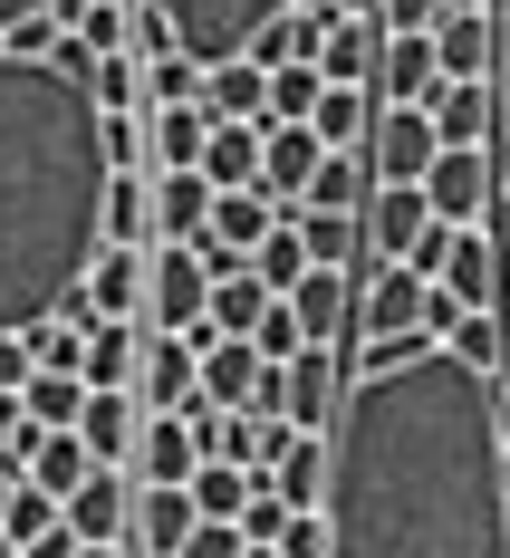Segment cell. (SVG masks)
<instances>
[{
	"instance_id": "31",
	"label": "cell",
	"mask_w": 510,
	"mask_h": 558,
	"mask_svg": "<svg viewBox=\"0 0 510 558\" xmlns=\"http://www.w3.org/2000/svg\"><path fill=\"white\" fill-rule=\"evenodd\" d=\"M299 241H308V260H328V270H356V260H366L356 213H328V203H308V213H299Z\"/></svg>"
},
{
	"instance_id": "38",
	"label": "cell",
	"mask_w": 510,
	"mask_h": 558,
	"mask_svg": "<svg viewBox=\"0 0 510 558\" xmlns=\"http://www.w3.org/2000/svg\"><path fill=\"white\" fill-rule=\"evenodd\" d=\"M328 97V68L318 58H289V68H270V116H308Z\"/></svg>"
},
{
	"instance_id": "26",
	"label": "cell",
	"mask_w": 510,
	"mask_h": 558,
	"mask_svg": "<svg viewBox=\"0 0 510 558\" xmlns=\"http://www.w3.org/2000/svg\"><path fill=\"white\" fill-rule=\"evenodd\" d=\"M270 299H280V289H270V279L251 270V260H241V270H212V328L251 337L260 318H270Z\"/></svg>"
},
{
	"instance_id": "43",
	"label": "cell",
	"mask_w": 510,
	"mask_h": 558,
	"mask_svg": "<svg viewBox=\"0 0 510 558\" xmlns=\"http://www.w3.org/2000/svg\"><path fill=\"white\" fill-rule=\"evenodd\" d=\"M77 549H87V539H77V530L58 520V530H39V539H29V549H20V558H77Z\"/></svg>"
},
{
	"instance_id": "14",
	"label": "cell",
	"mask_w": 510,
	"mask_h": 558,
	"mask_svg": "<svg viewBox=\"0 0 510 558\" xmlns=\"http://www.w3.org/2000/svg\"><path fill=\"white\" fill-rule=\"evenodd\" d=\"M289 308H299V337L308 347H347V318H356V270H328V260H308L299 289H280Z\"/></svg>"
},
{
	"instance_id": "19",
	"label": "cell",
	"mask_w": 510,
	"mask_h": 558,
	"mask_svg": "<svg viewBox=\"0 0 510 558\" xmlns=\"http://www.w3.org/2000/svg\"><path fill=\"white\" fill-rule=\"evenodd\" d=\"M212 193H222V183L203 165H155V241H203Z\"/></svg>"
},
{
	"instance_id": "4",
	"label": "cell",
	"mask_w": 510,
	"mask_h": 558,
	"mask_svg": "<svg viewBox=\"0 0 510 558\" xmlns=\"http://www.w3.org/2000/svg\"><path fill=\"white\" fill-rule=\"evenodd\" d=\"M203 318H212V251L203 241H155L145 328H203Z\"/></svg>"
},
{
	"instance_id": "35",
	"label": "cell",
	"mask_w": 510,
	"mask_h": 558,
	"mask_svg": "<svg viewBox=\"0 0 510 558\" xmlns=\"http://www.w3.org/2000/svg\"><path fill=\"white\" fill-rule=\"evenodd\" d=\"M87 97H97L107 116H145V58L107 49V58H97V77H87Z\"/></svg>"
},
{
	"instance_id": "29",
	"label": "cell",
	"mask_w": 510,
	"mask_h": 558,
	"mask_svg": "<svg viewBox=\"0 0 510 558\" xmlns=\"http://www.w3.org/2000/svg\"><path fill=\"white\" fill-rule=\"evenodd\" d=\"M203 173H212V183H260V125H251V116H222V125L203 135Z\"/></svg>"
},
{
	"instance_id": "6",
	"label": "cell",
	"mask_w": 510,
	"mask_h": 558,
	"mask_svg": "<svg viewBox=\"0 0 510 558\" xmlns=\"http://www.w3.org/2000/svg\"><path fill=\"white\" fill-rule=\"evenodd\" d=\"M318 165H328V135H318L308 116H270V125H260V193H270L280 213H308Z\"/></svg>"
},
{
	"instance_id": "45",
	"label": "cell",
	"mask_w": 510,
	"mask_h": 558,
	"mask_svg": "<svg viewBox=\"0 0 510 558\" xmlns=\"http://www.w3.org/2000/svg\"><path fill=\"white\" fill-rule=\"evenodd\" d=\"M10 434H20V395L0 386V444H10Z\"/></svg>"
},
{
	"instance_id": "33",
	"label": "cell",
	"mask_w": 510,
	"mask_h": 558,
	"mask_svg": "<svg viewBox=\"0 0 510 558\" xmlns=\"http://www.w3.org/2000/svg\"><path fill=\"white\" fill-rule=\"evenodd\" d=\"M251 492H260L251 462H203V472H193V510H203V520H241Z\"/></svg>"
},
{
	"instance_id": "24",
	"label": "cell",
	"mask_w": 510,
	"mask_h": 558,
	"mask_svg": "<svg viewBox=\"0 0 510 558\" xmlns=\"http://www.w3.org/2000/svg\"><path fill=\"white\" fill-rule=\"evenodd\" d=\"M135 356H145V318H87V347H77L87 386H135Z\"/></svg>"
},
{
	"instance_id": "42",
	"label": "cell",
	"mask_w": 510,
	"mask_h": 558,
	"mask_svg": "<svg viewBox=\"0 0 510 558\" xmlns=\"http://www.w3.org/2000/svg\"><path fill=\"white\" fill-rule=\"evenodd\" d=\"M386 10V29H434L444 20V0H376Z\"/></svg>"
},
{
	"instance_id": "50",
	"label": "cell",
	"mask_w": 510,
	"mask_h": 558,
	"mask_svg": "<svg viewBox=\"0 0 510 558\" xmlns=\"http://www.w3.org/2000/svg\"><path fill=\"white\" fill-rule=\"evenodd\" d=\"M338 10H376V0H338Z\"/></svg>"
},
{
	"instance_id": "21",
	"label": "cell",
	"mask_w": 510,
	"mask_h": 558,
	"mask_svg": "<svg viewBox=\"0 0 510 558\" xmlns=\"http://www.w3.org/2000/svg\"><path fill=\"white\" fill-rule=\"evenodd\" d=\"M193 107L212 116V125H222V116H251V125H270V68H260V58H212Z\"/></svg>"
},
{
	"instance_id": "49",
	"label": "cell",
	"mask_w": 510,
	"mask_h": 558,
	"mask_svg": "<svg viewBox=\"0 0 510 558\" xmlns=\"http://www.w3.org/2000/svg\"><path fill=\"white\" fill-rule=\"evenodd\" d=\"M453 10H491V0H453Z\"/></svg>"
},
{
	"instance_id": "52",
	"label": "cell",
	"mask_w": 510,
	"mask_h": 558,
	"mask_svg": "<svg viewBox=\"0 0 510 558\" xmlns=\"http://www.w3.org/2000/svg\"><path fill=\"white\" fill-rule=\"evenodd\" d=\"M501 125H510V107H501Z\"/></svg>"
},
{
	"instance_id": "23",
	"label": "cell",
	"mask_w": 510,
	"mask_h": 558,
	"mask_svg": "<svg viewBox=\"0 0 510 558\" xmlns=\"http://www.w3.org/2000/svg\"><path fill=\"white\" fill-rule=\"evenodd\" d=\"M77 434H87V452H97V462H125V452H135V434H145V404H135V386H87V404H77Z\"/></svg>"
},
{
	"instance_id": "41",
	"label": "cell",
	"mask_w": 510,
	"mask_h": 558,
	"mask_svg": "<svg viewBox=\"0 0 510 558\" xmlns=\"http://www.w3.org/2000/svg\"><path fill=\"white\" fill-rule=\"evenodd\" d=\"M280 558H328V520H318V510H299V520L280 530Z\"/></svg>"
},
{
	"instance_id": "5",
	"label": "cell",
	"mask_w": 510,
	"mask_h": 558,
	"mask_svg": "<svg viewBox=\"0 0 510 558\" xmlns=\"http://www.w3.org/2000/svg\"><path fill=\"white\" fill-rule=\"evenodd\" d=\"M155 10L173 20V39L212 68V58H241V49H251V29L280 20L289 0H155Z\"/></svg>"
},
{
	"instance_id": "48",
	"label": "cell",
	"mask_w": 510,
	"mask_h": 558,
	"mask_svg": "<svg viewBox=\"0 0 510 558\" xmlns=\"http://www.w3.org/2000/svg\"><path fill=\"white\" fill-rule=\"evenodd\" d=\"M241 558H280V539H251V549H241Z\"/></svg>"
},
{
	"instance_id": "10",
	"label": "cell",
	"mask_w": 510,
	"mask_h": 558,
	"mask_svg": "<svg viewBox=\"0 0 510 558\" xmlns=\"http://www.w3.org/2000/svg\"><path fill=\"white\" fill-rule=\"evenodd\" d=\"M280 222V203L260 193V183H222L212 193V222H203V251H212V270H241L251 251H260V231Z\"/></svg>"
},
{
	"instance_id": "25",
	"label": "cell",
	"mask_w": 510,
	"mask_h": 558,
	"mask_svg": "<svg viewBox=\"0 0 510 558\" xmlns=\"http://www.w3.org/2000/svg\"><path fill=\"white\" fill-rule=\"evenodd\" d=\"M376 58H386V10H338V20H328V49H318V68L366 87V77H376Z\"/></svg>"
},
{
	"instance_id": "18",
	"label": "cell",
	"mask_w": 510,
	"mask_h": 558,
	"mask_svg": "<svg viewBox=\"0 0 510 558\" xmlns=\"http://www.w3.org/2000/svg\"><path fill=\"white\" fill-rule=\"evenodd\" d=\"M444 77V58H434V29H386V58H376V107H424V87Z\"/></svg>"
},
{
	"instance_id": "36",
	"label": "cell",
	"mask_w": 510,
	"mask_h": 558,
	"mask_svg": "<svg viewBox=\"0 0 510 558\" xmlns=\"http://www.w3.org/2000/svg\"><path fill=\"white\" fill-rule=\"evenodd\" d=\"M203 97V58L193 49H155L145 58V107H193Z\"/></svg>"
},
{
	"instance_id": "9",
	"label": "cell",
	"mask_w": 510,
	"mask_h": 558,
	"mask_svg": "<svg viewBox=\"0 0 510 558\" xmlns=\"http://www.w3.org/2000/svg\"><path fill=\"white\" fill-rule=\"evenodd\" d=\"M424 203H434V222H482L491 213V145H444L424 165Z\"/></svg>"
},
{
	"instance_id": "51",
	"label": "cell",
	"mask_w": 510,
	"mask_h": 558,
	"mask_svg": "<svg viewBox=\"0 0 510 558\" xmlns=\"http://www.w3.org/2000/svg\"><path fill=\"white\" fill-rule=\"evenodd\" d=\"M491 10H501V29H510V0H491Z\"/></svg>"
},
{
	"instance_id": "17",
	"label": "cell",
	"mask_w": 510,
	"mask_h": 558,
	"mask_svg": "<svg viewBox=\"0 0 510 558\" xmlns=\"http://www.w3.org/2000/svg\"><path fill=\"white\" fill-rule=\"evenodd\" d=\"M68 530H77V539H125V530H135V472H125V462H97V472L68 492Z\"/></svg>"
},
{
	"instance_id": "30",
	"label": "cell",
	"mask_w": 510,
	"mask_h": 558,
	"mask_svg": "<svg viewBox=\"0 0 510 558\" xmlns=\"http://www.w3.org/2000/svg\"><path fill=\"white\" fill-rule=\"evenodd\" d=\"M308 125H318L328 145H366V125H376V87H356V77H328V97L308 107Z\"/></svg>"
},
{
	"instance_id": "12",
	"label": "cell",
	"mask_w": 510,
	"mask_h": 558,
	"mask_svg": "<svg viewBox=\"0 0 510 558\" xmlns=\"http://www.w3.org/2000/svg\"><path fill=\"white\" fill-rule=\"evenodd\" d=\"M193 386H203V347H193L183 328H145V356H135V404H145V414H173Z\"/></svg>"
},
{
	"instance_id": "16",
	"label": "cell",
	"mask_w": 510,
	"mask_h": 558,
	"mask_svg": "<svg viewBox=\"0 0 510 558\" xmlns=\"http://www.w3.org/2000/svg\"><path fill=\"white\" fill-rule=\"evenodd\" d=\"M193 482H135V530H125V549L135 558H173L193 539Z\"/></svg>"
},
{
	"instance_id": "27",
	"label": "cell",
	"mask_w": 510,
	"mask_h": 558,
	"mask_svg": "<svg viewBox=\"0 0 510 558\" xmlns=\"http://www.w3.org/2000/svg\"><path fill=\"white\" fill-rule=\"evenodd\" d=\"M270 482H280L299 510H318V501H328V434H308V424H299V434H289V452L270 462Z\"/></svg>"
},
{
	"instance_id": "3",
	"label": "cell",
	"mask_w": 510,
	"mask_h": 558,
	"mask_svg": "<svg viewBox=\"0 0 510 558\" xmlns=\"http://www.w3.org/2000/svg\"><path fill=\"white\" fill-rule=\"evenodd\" d=\"M414 270L444 279L462 308H510V251L482 222H434V231H424V251H414Z\"/></svg>"
},
{
	"instance_id": "40",
	"label": "cell",
	"mask_w": 510,
	"mask_h": 558,
	"mask_svg": "<svg viewBox=\"0 0 510 558\" xmlns=\"http://www.w3.org/2000/svg\"><path fill=\"white\" fill-rule=\"evenodd\" d=\"M260 356H270V366H280V356H299V347H308V337H299V308H289V299H270V318H260Z\"/></svg>"
},
{
	"instance_id": "1",
	"label": "cell",
	"mask_w": 510,
	"mask_h": 558,
	"mask_svg": "<svg viewBox=\"0 0 510 558\" xmlns=\"http://www.w3.org/2000/svg\"><path fill=\"white\" fill-rule=\"evenodd\" d=\"M328 558H510V395L444 337L366 356L328 414Z\"/></svg>"
},
{
	"instance_id": "44",
	"label": "cell",
	"mask_w": 510,
	"mask_h": 558,
	"mask_svg": "<svg viewBox=\"0 0 510 558\" xmlns=\"http://www.w3.org/2000/svg\"><path fill=\"white\" fill-rule=\"evenodd\" d=\"M491 87H501V107H510V29H501V58H491Z\"/></svg>"
},
{
	"instance_id": "37",
	"label": "cell",
	"mask_w": 510,
	"mask_h": 558,
	"mask_svg": "<svg viewBox=\"0 0 510 558\" xmlns=\"http://www.w3.org/2000/svg\"><path fill=\"white\" fill-rule=\"evenodd\" d=\"M251 270L270 279V289H299V270H308V241H299V213H280V222L260 231V251H251Z\"/></svg>"
},
{
	"instance_id": "46",
	"label": "cell",
	"mask_w": 510,
	"mask_h": 558,
	"mask_svg": "<svg viewBox=\"0 0 510 558\" xmlns=\"http://www.w3.org/2000/svg\"><path fill=\"white\" fill-rule=\"evenodd\" d=\"M77 558H135V549H125V539H87Z\"/></svg>"
},
{
	"instance_id": "34",
	"label": "cell",
	"mask_w": 510,
	"mask_h": 558,
	"mask_svg": "<svg viewBox=\"0 0 510 558\" xmlns=\"http://www.w3.org/2000/svg\"><path fill=\"white\" fill-rule=\"evenodd\" d=\"M145 125H155V165H203V135H212L203 107H145Z\"/></svg>"
},
{
	"instance_id": "28",
	"label": "cell",
	"mask_w": 510,
	"mask_h": 558,
	"mask_svg": "<svg viewBox=\"0 0 510 558\" xmlns=\"http://www.w3.org/2000/svg\"><path fill=\"white\" fill-rule=\"evenodd\" d=\"M87 472H97V452H87V434H77V424H49V434H39V452H29V482H49L58 501H68V492H77Z\"/></svg>"
},
{
	"instance_id": "47",
	"label": "cell",
	"mask_w": 510,
	"mask_h": 558,
	"mask_svg": "<svg viewBox=\"0 0 510 558\" xmlns=\"http://www.w3.org/2000/svg\"><path fill=\"white\" fill-rule=\"evenodd\" d=\"M29 10H49V0H0V29H10V20H29Z\"/></svg>"
},
{
	"instance_id": "7",
	"label": "cell",
	"mask_w": 510,
	"mask_h": 558,
	"mask_svg": "<svg viewBox=\"0 0 510 558\" xmlns=\"http://www.w3.org/2000/svg\"><path fill=\"white\" fill-rule=\"evenodd\" d=\"M356 231H366V260H414V251H424V231H434L424 183H366ZM366 260H356V270H366Z\"/></svg>"
},
{
	"instance_id": "20",
	"label": "cell",
	"mask_w": 510,
	"mask_h": 558,
	"mask_svg": "<svg viewBox=\"0 0 510 558\" xmlns=\"http://www.w3.org/2000/svg\"><path fill=\"white\" fill-rule=\"evenodd\" d=\"M434 58H444V77H491V58H501V10H453V0H444Z\"/></svg>"
},
{
	"instance_id": "22",
	"label": "cell",
	"mask_w": 510,
	"mask_h": 558,
	"mask_svg": "<svg viewBox=\"0 0 510 558\" xmlns=\"http://www.w3.org/2000/svg\"><path fill=\"white\" fill-rule=\"evenodd\" d=\"M125 472H135V482H193V472H203L193 424H183V414H145V434H135V452H125Z\"/></svg>"
},
{
	"instance_id": "13",
	"label": "cell",
	"mask_w": 510,
	"mask_h": 558,
	"mask_svg": "<svg viewBox=\"0 0 510 558\" xmlns=\"http://www.w3.org/2000/svg\"><path fill=\"white\" fill-rule=\"evenodd\" d=\"M424 116H434L444 145H491L501 135V87L491 77H434L424 87Z\"/></svg>"
},
{
	"instance_id": "8",
	"label": "cell",
	"mask_w": 510,
	"mask_h": 558,
	"mask_svg": "<svg viewBox=\"0 0 510 558\" xmlns=\"http://www.w3.org/2000/svg\"><path fill=\"white\" fill-rule=\"evenodd\" d=\"M366 173L376 183H424V165L444 155V135H434V116L424 107H376V125H366Z\"/></svg>"
},
{
	"instance_id": "2",
	"label": "cell",
	"mask_w": 510,
	"mask_h": 558,
	"mask_svg": "<svg viewBox=\"0 0 510 558\" xmlns=\"http://www.w3.org/2000/svg\"><path fill=\"white\" fill-rule=\"evenodd\" d=\"M107 183V107L58 58L0 49V328H39L87 289Z\"/></svg>"
},
{
	"instance_id": "32",
	"label": "cell",
	"mask_w": 510,
	"mask_h": 558,
	"mask_svg": "<svg viewBox=\"0 0 510 558\" xmlns=\"http://www.w3.org/2000/svg\"><path fill=\"white\" fill-rule=\"evenodd\" d=\"M107 241H145L155 251V173H116L107 183Z\"/></svg>"
},
{
	"instance_id": "39",
	"label": "cell",
	"mask_w": 510,
	"mask_h": 558,
	"mask_svg": "<svg viewBox=\"0 0 510 558\" xmlns=\"http://www.w3.org/2000/svg\"><path fill=\"white\" fill-rule=\"evenodd\" d=\"M241 549H251V530H241V520H193V539H183L173 558H241Z\"/></svg>"
},
{
	"instance_id": "11",
	"label": "cell",
	"mask_w": 510,
	"mask_h": 558,
	"mask_svg": "<svg viewBox=\"0 0 510 558\" xmlns=\"http://www.w3.org/2000/svg\"><path fill=\"white\" fill-rule=\"evenodd\" d=\"M338 395H347V356H338V347H299V356H280V414H289V424L328 434Z\"/></svg>"
},
{
	"instance_id": "15",
	"label": "cell",
	"mask_w": 510,
	"mask_h": 558,
	"mask_svg": "<svg viewBox=\"0 0 510 558\" xmlns=\"http://www.w3.org/2000/svg\"><path fill=\"white\" fill-rule=\"evenodd\" d=\"M145 279H155V251L145 241H107L87 260V318H145Z\"/></svg>"
}]
</instances>
